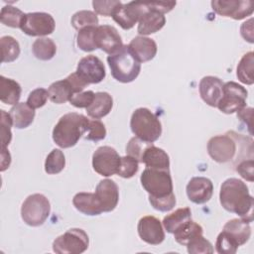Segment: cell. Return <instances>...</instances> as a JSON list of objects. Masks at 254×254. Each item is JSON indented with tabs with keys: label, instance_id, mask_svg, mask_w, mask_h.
<instances>
[{
	"label": "cell",
	"instance_id": "obj_32",
	"mask_svg": "<svg viewBox=\"0 0 254 254\" xmlns=\"http://www.w3.org/2000/svg\"><path fill=\"white\" fill-rule=\"evenodd\" d=\"M33 55L41 61L52 60L57 53V46L50 38H39L32 45Z\"/></svg>",
	"mask_w": 254,
	"mask_h": 254
},
{
	"label": "cell",
	"instance_id": "obj_39",
	"mask_svg": "<svg viewBox=\"0 0 254 254\" xmlns=\"http://www.w3.org/2000/svg\"><path fill=\"white\" fill-rule=\"evenodd\" d=\"M139 169V162L131 157V156H124L120 159V165L117 171V175L124 179L132 178Z\"/></svg>",
	"mask_w": 254,
	"mask_h": 254
},
{
	"label": "cell",
	"instance_id": "obj_27",
	"mask_svg": "<svg viewBox=\"0 0 254 254\" xmlns=\"http://www.w3.org/2000/svg\"><path fill=\"white\" fill-rule=\"evenodd\" d=\"M21 92V86L16 80L3 75L0 76V100L3 103L10 105L19 103Z\"/></svg>",
	"mask_w": 254,
	"mask_h": 254
},
{
	"label": "cell",
	"instance_id": "obj_1",
	"mask_svg": "<svg viewBox=\"0 0 254 254\" xmlns=\"http://www.w3.org/2000/svg\"><path fill=\"white\" fill-rule=\"evenodd\" d=\"M219 200L228 212L237 214L249 223L253 221L254 198L243 181L236 178L225 180L220 187Z\"/></svg>",
	"mask_w": 254,
	"mask_h": 254
},
{
	"label": "cell",
	"instance_id": "obj_19",
	"mask_svg": "<svg viewBox=\"0 0 254 254\" xmlns=\"http://www.w3.org/2000/svg\"><path fill=\"white\" fill-rule=\"evenodd\" d=\"M144 12L139 19L137 31L142 36H148L159 32L166 24V17L163 13L152 9L148 2H143Z\"/></svg>",
	"mask_w": 254,
	"mask_h": 254
},
{
	"label": "cell",
	"instance_id": "obj_23",
	"mask_svg": "<svg viewBox=\"0 0 254 254\" xmlns=\"http://www.w3.org/2000/svg\"><path fill=\"white\" fill-rule=\"evenodd\" d=\"M222 230H224L230 237H232L238 246L244 245L251 236V227L249 222L243 220L240 217L228 220L224 224Z\"/></svg>",
	"mask_w": 254,
	"mask_h": 254
},
{
	"label": "cell",
	"instance_id": "obj_47",
	"mask_svg": "<svg viewBox=\"0 0 254 254\" xmlns=\"http://www.w3.org/2000/svg\"><path fill=\"white\" fill-rule=\"evenodd\" d=\"M120 3L117 0L109 1H92V6L95 14H99L105 17H110L114 8Z\"/></svg>",
	"mask_w": 254,
	"mask_h": 254
},
{
	"label": "cell",
	"instance_id": "obj_10",
	"mask_svg": "<svg viewBox=\"0 0 254 254\" xmlns=\"http://www.w3.org/2000/svg\"><path fill=\"white\" fill-rule=\"evenodd\" d=\"M56 22L53 16L45 12H32L25 14L20 29L32 37L48 36L55 31Z\"/></svg>",
	"mask_w": 254,
	"mask_h": 254
},
{
	"label": "cell",
	"instance_id": "obj_45",
	"mask_svg": "<svg viewBox=\"0 0 254 254\" xmlns=\"http://www.w3.org/2000/svg\"><path fill=\"white\" fill-rule=\"evenodd\" d=\"M48 97H49L48 90L43 87H39L30 92L27 98V104L33 109H37V108L43 107L46 104Z\"/></svg>",
	"mask_w": 254,
	"mask_h": 254
},
{
	"label": "cell",
	"instance_id": "obj_11",
	"mask_svg": "<svg viewBox=\"0 0 254 254\" xmlns=\"http://www.w3.org/2000/svg\"><path fill=\"white\" fill-rule=\"evenodd\" d=\"M121 157L117 151L110 146H101L92 155L93 170L103 177L117 174Z\"/></svg>",
	"mask_w": 254,
	"mask_h": 254
},
{
	"label": "cell",
	"instance_id": "obj_50",
	"mask_svg": "<svg viewBox=\"0 0 254 254\" xmlns=\"http://www.w3.org/2000/svg\"><path fill=\"white\" fill-rule=\"evenodd\" d=\"M66 79H67L68 82L70 83V85H71V87H72V89H73L74 94H75V93H78V92H81V91L84 89V87H85L86 85H88V84L76 73V71L70 73V74L66 77Z\"/></svg>",
	"mask_w": 254,
	"mask_h": 254
},
{
	"label": "cell",
	"instance_id": "obj_30",
	"mask_svg": "<svg viewBox=\"0 0 254 254\" xmlns=\"http://www.w3.org/2000/svg\"><path fill=\"white\" fill-rule=\"evenodd\" d=\"M191 219V210L190 207L178 208L174 212L166 215L163 219V226L168 233H174L184 223Z\"/></svg>",
	"mask_w": 254,
	"mask_h": 254
},
{
	"label": "cell",
	"instance_id": "obj_43",
	"mask_svg": "<svg viewBox=\"0 0 254 254\" xmlns=\"http://www.w3.org/2000/svg\"><path fill=\"white\" fill-rule=\"evenodd\" d=\"M149 202L156 210H159L162 212H167V211L172 210L175 207L177 200H176L175 193L173 192L169 195L161 196V197L149 196Z\"/></svg>",
	"mask_w": 254,
	"mask_h": 254
},
{
	"label": "cell",
	"instance_id": "obj_31",
	"mask_svg": "<svg viewBox=\"0 0 254 254\" xmlns=\"http://www.w3.org/2000/svg\"><path fill=\"white\" fill-rule=\"evenodd\" d=\"M254 53L248 52L246 53L240 60L237 69L236 75L244 84L251 85L254 83V76H253V69H254Z\"/></svg>",
	"mask_w": 254,
	"mask_h": 254
},
{
	"label": "cell",
	"instance_id": "obj_25",
	"mask_svg": "<svg viewBox=\"0 0 254 254\" xmlns=\"http://www.w3.org/2000/svg\"><path fill=\"white\" fill-rule=\"evenodd\" d=\"M113 107L112 96L108 92H96L92 103L86 108V113L93 119L106 116Z\"/></svg>",
	"mask_w": 254,
	"mask_h": 254
},
{
	"label": "cell",
	"instance_id": "obj_7",
	"mask_svg": "<svg viewBox=\"0 0 254 254\" xmlns=\"http://www.w3.org/2000/svg\"><path fill=\"white\" fill-rule=\"evenodd\" d=\"M89 245L87 233L80 228H70L53 242V251L58 254H80Z\"/></svg>",
	"mask_w": 254,
	"mask_h": 254
},
{
	"label": "cell",
	"instance_id": "obj_51",
	"mask_svg": "<svg viewBox=\"0 0 254 254\" xmlns=\"http://www.w3.org/2000/svg\"><path fill=\"white\" fill-rule=\"evenodd\" d=\"M252 114H253V108L252 107H243L239 111H237V117L240 121L246 124V126L249 129L250 135H252Z\"/></svg>",
	"mask_w": 254,
	"mask_h": 254
},
{
	"label": "cell",
	"instance_id": "obj_6",
	"mask_svg": "<svg viewBox=\"0 0 254 254\" xmlns=\"http://www.w3.org/2000/svg\"><path fill=\"white\" fill-rule=\"evenodd\" d=\"M140 181L149 196L161 197L174 192L170 171L146 168L140 177Z\"/></svg>",
	"mask_w": 254,
	"mask_h": 254
},
{
	"label": "cell",
	"instance_id": "obj_21",
	"mask_svg": "<svg viewBox=\"0 0 254 254\" xmlns=\"http://www.w3.org/2000/svg\"><path fill=\"white\" fill-rule=\"evenodd\" d=\"M134 58L141 64L153 60L157 54L156 42L144 36H137L128 45Z\"/></svg>",
	"mask_w": 254,
	"mask_h": 254
},
{
	"label": "cell",
	"instance_id": "obj_35",
	"mask_svg": "<svg viewBox=\"0 0 254 254\" xmlns=\"http://www.w3.org/2000/svg\"><path fill=\"white\" fill-rule=\"evenodd\" d=\"M65 166V158L60 149H54L47 156L45 161V171L49 175H57L61 173Z\"/></svg>",
	"mask_w": 254,
	"mask_h": 254
},
{
	"label": "cell",
	"instance_id": "obj_41",
	"mask_svg": "<svg viewBox=\"0 0 254 254\" xmlns=\"http://www.w3.org/2000/svg\"><path fill=\"white\" fill-rule=\"evenodd\" d=\"M106 136V128L104 124L97 119L89 120L88 129L86 131V135L84 138L89 141L97 142L104 139Z\"/></svg>",
	"mask_w": 254,
	"mask_h": 254
},
{
	"label": "cell",
	"instance_id": "obj_8",
	"mask_svg": "<svg viewBox=\"0 0 254 254\" xmlns=\"http://www.w3.org/2000/svg\"><path fill=\"white\" fill-rule=\"evenodd\" d=\"M207 153L217 163L232 161L237 154L236 133L230 131L224 135L211 137L207 143Z\"/></svg>",
	"mask_w": 254,
	"mask_h": 254
},
{
	"label": "cell",
	"instance_id": "obj_46",
	"mask_svg": "<svg viewBox=\"0 0 254 254\" xmlns=\"http://www.w3.org/2000/svg\"><path fill=\"white\" fill-rule=\"evenodd\" d=\"M95 93L92 90L75 93L69 100L70 104L76 108H87L93 101Z\"/></svg>",
	"mask_w": 254,
	"mask_h": 254
},
{
	"label": "cell",
	"instance_id": "obj_37",
	"mask_svg": "<svg viewBox=\"0 0 254 254\" xmlns=\"http://www.w3.org/2000/svg\"><path fill=\"white\" fill-rule=\"evenodd\" d=\"M96 27H85L78 31L76 36L77 47L83 52H92L96 50L94 43V32Z\"/></svg>",
	"mask_w": 254,
	"mask_h": 254
},
{
	"label": "cell",
	"instance_id": "obj_33",
	"mask_svg": "<svg viewBox=\"0 0 254 254\" xmlns=\"http://www.w3.org/2000/svg\"><path fill=\"white\" fill-rule=\"evenodd\" d=\"M1 62L11 63L18 59L20 55V45L11 36H4L0 39Z\"/></svg>",
	"mask_w": 254,
	"mask_h": 254
},
{
	"label": "cell",
	"instance_id": "obj_52",
	"mask_svg": "<svg viewBox=\"0 0 254 254\" xmlns=\"http://www.w3.org/2000/svg\"><path fill=\"white\" fill-rule=\"evenodd\" d=\"M11 164V155L7 148H1V172H4L9 168Z\"/></svg>",
	"mask_w": 254,
	"mask_h": 254
},
{
	"label": "cell",
	"instance_id": "obj_3",
	"mask_svg": "<svg viewBox=\"0 0 254 254\" xmlns=\"http://www.w3.org/2000/svg\"><path fill=\"white\" fill-rule=\"evenodd\" d=\"M107 63L112 76L122 83L135 80L141 70V64L134 58L127 45H123L118 52L108 56Z\"/></svg>",
	"mask_w": 254,
	"mask_h": 254
},
{
	"label": "cell",
	"instance_id": "obj_17",
	"mask_svg": "<svg viewBox=\"0 0 254 254\" xmlns=\"http://www.w3.org/2000/svg\"><path fill=\"white\" fill-rule=\"evenodd\" d=\"M94 193L103 212H110L117 206L119 201V189L114 181L109 179L100 181L95 188Z\"/></svg>",
	"mask_w": 254,
	"mask_h": 254
},
{
	"label": "cell",
	"instance_id": "obj_44",
	"mask_svg": "<svg viewBox=\"0 0 254 254\" xmlns=\"http://www.w3.org/2000/svg\"><path fill=\"white\" fill-rule=\"evenodd\" d=\"M151 143H147L142 141L141 139L137 138L136 136L131 138L126 146V154L128 156H131L135 158L139 163H141L142 155L145 151V149L150 145Z\"/></svg>",
	"mask_w": 254,
	"mask_h": 254
},
{
	"label": "cell",
	"instance_id": "obj_38",
	"mask_svg": "<svg viewBox=\"0 0 254 254\" xmlns=\"http://www.w3.org/2000/svg\"><path fill=\"white\" fill-rule=\"evenodd\" d=\"M238 244L224 230H222L215 242V250L219 254H235L238 249Z\"/></svg>",
	"mask_w": 254,
	"mask_h": 254
},
{
	"label": "cell",
	"instance_id": "obj_26",
	"mask_svg": "<svg viewBox=\"0 0 254 254\" xmlns=\"http://www.w3.org/2000/svg\"><path fill=\"white\" fill-rule=\"evenodd\" d=\"M13 126L17 129H24L29 127L35 118V109L30 107L27 102H19L15 104L10 110Z\"/></svg>",
	"mask_w": 254,
	"mask_h": 254
},
{
	"label": "cell",
	"instance_id": "obj_12",
	"mask_svg": "<svg viewBox=\"0 0 254 254\" xmlns=\"http://www.w3.org/2000/svg\"><path fill=\"white\" fill-rule=\"evenodd\" d=\"M210 4L216 14L234 20H242L254 11V2L251 0H213Z\"/></svg>",
	"mask_w": 254,
	"mask_h": 254
},
{
	"label": "cell",
	"instance_id": "obj_18",
	"mask_svg": "<svg viewBox=\"0 0 254 254\" xmlns=\"http://www.w3.org/2000/svg\"><path fill=\"white\" fill-rule=\"evenodd\" d=\"M189 199L196 204L207 202L213 193L212 182L205 177H193L186 188Z\"/></svg>",
	"mask_w": 254,
	"mask_h": 254
},
{
	"label": "cell",
	"instance_id": "obj_20",
	"mask_svg": "<svg viewBox=\"0 0 254 254\" xmlns=\"http://www.w3.org/2000/svg\"><path fill=\"white\" fill-rule=\"evenodd\" d=\"M223 81L212 75L204 76L199 81V94L201 99L209 106L216 107L222 96Z\"/></svg>",
	"mask_w": 254,
	"mask_h": 254
},
{
	"label": "cell",
	"instance_id": "obj_40",
	"mask_svg": "<svg viewBox=\"0 0 254 254\" xmlns=\"http://www.w3.org/2000/svg\"><path fill=\"white\" fill-rule=\"evenodd\" d=\"M187 250L190 254H211L214 252L212 244L203 235L191 240L187 245Z\"/></svg>",
	"mask_w": 254,
	"mask_h": 254
},
{
	"label": "cell",
	"instance_id": "obj_36",
	"mask_svg": "<svg viewBox=\"0 0 254 254\" xmlns=\"http://www.w3.org/2000/svg\"><path fill=\"white\" fill-rule=\"evenodd\" d=\"M25 14L14 6H4L1 9L0 21L3 25L11 28H20Z\"/></svg>",
	"mask_w": 254,
	"mask_h": 254
},
{
	"label": "cell",
	"instance_id": "obj_22",
	"mask_svg": "<svg viewBox=\"0 0 254 254\" xmlns=\"http://www.w3.org/2000/svg\"><path fill=\"white\" fill-rule=\"evenodd\" d=\"M141 163L145 164L146 168L170 171V158L169 155L161 148L156 147L151 143L144 151Z\"/></svg>",
	"mask_w": 254,
	"mask_h": 254
},
{
	"label": "cell",
	"instance_id": "obj_5",
	"mask_svg": "<svg viewBox=\"0 0 254 254\" xmlns=\"http://www.w3.org/2000/svg\"><path fill=\"white\" fill-rule=\"evenodd\" d=\"M50 211L51 204L49 199L42 193H33L23 201L21 217L26 224L37 227L45 223Z\"/></svg>",
	"mask_w": 254,
	"mask_h": 254
},
{
	"label": "cell",
	"instance_id": "obj_9",
	"mask_svg": "<svg viewBox=\"0 0 254 254\" xmlns=\"http://www.w3.org/2000/svg\"><path fill=\"white\" fill-rule=\"evenodd\" d=\"M248 92L245 87L235 81L223 84L222 96L217 103V108L225 114H232L246 106Z\"/></svg>",
	"mask_w": 254,
	"mask_h": 254
},
{
	"label": "cell",
	"instance_id": "obj_49",
	"mask_svg": "<svg viewBox=\"0 0 254 254\" xmlns=\"http://www.w3.org/2000/svg\"><path fill=\"white\" fill-rule=\"evenodd\" d=\"M240 34L242 38L250 44L254 43V34H253V18L245 21L240 27Z\"/></svg>",
	"mask_w": 254,
	"mask_h": 254
},
{
	"label": "cell",
	"instance_id": "obj_34",
	"mask_svg": "<svg viewBox=\"0 0 254 254\" xmlns=\"http://www.w3.org/2000/svg\"><path fill=\"white\" fill-rule=\"evenodd\" d=\"M70 23L75 30L79 31L85 27H97L99 20L94 12L89 10H81L73 14Z\"/></svg>",
	"mask_w": 254,
	"mask_h": 254
},
{
	"label": "cell",
	"instance_id": "obj_42",
	"mask_svg": "<svg viewBox=\"0 0 254 254\" xmlns=\"http://www.w3.org/2000/svg\"><path fill=\"white\" fill-rule=\"evenodd\" d=\"M11 116L5 110H1V148H7L12 140Z\"/></svg>",
	"mask_w": 254,
	"mask_h": 254
},
{
	"label": "cell",
	"instance_id": "obj_48",
	"mask_svg": "<svg viewBox=\"0 0 254 254\" xmlns=\"http://www.w3.org/2000/svg\"><path fill=\"white\" fill-rule=\"evenodd\" d=\"M254 161L253 159L242 160L236 166V172L246 181L253 182L254 181Z\"/></svg>",
	"mask_w": 254,
	"mask_h": 254
},
{
	"label": "cell",
	"instance_id": "obj_24",
	"mask_svg": "<svg viewBox=\"0 0 254 254\" xmlns=\"http://www.w3.org/2000/svg\"><path fill=\"white\" fill-rule=\"evenodd\" d=\"M72 203L79 212L86 215H99L103 212L95 193L92 192H77L72 198Z\"/></svg>",
	"mask_w": 254,
	"mask_h": 254
},
{
	"label": "cell",
	"instance_id": "obj_4",
	"mask_svg": "<svg viewBox=\"0 0 254 254\" xmlns=\"http://www.w3.org/2000/svg\"><path fill=\"white\" fill-rule=\"evenodd\" d=\"M130 128L133 134L147 143L157 141L162 134V124L159 118L148 108H137L131 116Z\"/></svg>",
	"mask_w": 254,
	"mask_h": 254
},
{
	"label": "cell",
	"instance_id": "obj_29",
	"mask_svg": "<svg viewBox=\"0 0 254 254\" xmlns=\"http://www.w3.org/2000/svg\"><path fill=\"white\" fill-rule=\"evenodd\" d=\"M173 234L179 244L187 246L191 240L203 234V228L200 224L190 219L179 227Z\"/></svg>",
	"mask_w": 254,
	"mask_h": 254
},
{
	"label": "cell",
	"instance_id": "obj_16",
	"mask_svg": "<svg viewBox=\"0 0 254 254\" xmlns=\"http://www.w3.org/2000/svg\"><path fill=\"white\" fill-rule=\"evenodd\" d=\"M137 230L139 237L150 245H159L165 239V232L162 223L153 215H146L140 218Z\"/></svg>",
	"mask_w": 254,
	"mask_h": 254
},
{
	"label": "cell",
	"instance_id": "obj_2",
	"mask_svg": "<svg viewBox=\"0 0 254 254\" xmlns=\"http://www.w3.org/2000/svg\"><path fill=\"white\" fill-rule=\"evenodd\" d=\"M89 119L84 115L70 112L60 118L53 130V140L61 148L66 149L76 145L88 129Z\"/></svg>",
	"mask_w": 254,
	"mask_h": 254
},
{
	"label": "cell",
	"instance_id": "obj_13",
	"mask_svg": "<svg viewBox=\"0 0 254 254\" xmlns=\"http://www.w3.org/2000/svg\"><path fill=\"white\" fill-rule=\"evenodd\" d=\"M143 12L142 1H132L126 4L120 2L114 8L111 17L123 30H130L139 21Z\"/></svg>",
	"mask_w": 254,
	"mask_h": 254
},
{
	"label": "cell",
	"instance_id": "obj_14",
	"mask_svg": "<svg viewBox=\"0 0 254 254\" xmlns=\"http://www.w3.org/2000/svg\"><path fill=\"white\" fill-rule=\"evenodd\" d=\"M94 43L97 49L109 56L118 52L122 47V39L118 31L110 25L97 26L94 32Z\"/></svg>",
	"mask_w": 254,
	"mask_h": 254
},
{
	"label": "cell",
	"instance_id": "obj_28",
	"mask_svg": "<svg viewBox=\"0 0 254 254\" xmlns=\"http://www.w3.org/2000/svg\"><path fill=\"white\" fill-rule=\"evenodd\" d=\"M49 98L56 104H63L69 101L74 95L73 89L66 78L53 82L48 89Z\"/></svg>",
	"mask_w": 254,
	"mask_h": 254
},
{
	"label": "cell",
	"instance_id": "obj_15",
	"mask_svg": "<svg viewBox=\"0 0 254 254\" xmlns=\"http://www.w3.org/2000/svg\"><path fill=\"white\" fill-rule=\"evenodd\" d=\"M76 73L87 83H99L106 75L101 60L93 55L83 57L77 64Z\"/></svg>",
	"mask_w": 254,
	"mask_h": 254
}]
</instances>
